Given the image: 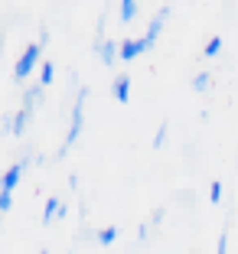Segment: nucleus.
<instances>
[{"mask_svg": "<svg viewBox=\"0 0 238 254\" xmlns=\"http://www.w3.org/2000/svg\"><path fill=\"white\" fill-rule=\"evenodd\" d=\"M46 43H49V33L43 30V33H39V39H36V43H30L26 49H23L20 62L13 65V78H16V82H23V78H30V72L39 65V56H43V46H46Z\"/></svg>", "mask_w": 238, "mask_h": 254, "instance_id": "f257e3e1", "label": "nucleus"}, {"mask_svg": "<svg viewBox=\"0 0 238 254\" xmlns=\"http://www.w3.org/2000/svg\"><path fill=\"white\" fill-rule=\"evenodd\" d=\"M85 98H88V88H82V91H79V98H75V105H72V118H69V134H66V140H62V147H59V157H66L69 150L75 147V140H79V134H82Z\"/></svg>", "mask_w": 238, "mask_h": 254, "instance_id": "f03ea898", "label": "nucleus"}, {"mask_svg": "<svg viewBox=\"0 0 238 254\" xmlns=\"http://www.w3.org/2000/svg\"><path fill=\"white\" fill-rule=\"evenodd\" d=\"M26 163L30 160H20V163H13L7 173H3V183H0V192H7V195H13V189H16V183H20V176H23V170H26Z\"/></svg>", "mask_w": 238, "mask_h": 254, "instance_id": "7ed1b4c3", "label": "nucleus"}, {"mask_svg": "<svg viewBox=\"0 0 238 254\" xmlns=\"http://www.w3.org/2000/svg\"><path fill=\"white\" fill-rule=\"evenodd\" d=\"M141 53H147V43L144 39H124L121 43V62H134Z\"/></svg>", "mask_w": 238, "mask_h": 254, "instance_id": "20e7f679", "label": "nucleus"}, {"mask_svg": "<svg viewBox=\"0 0 238 254\" xmlns=\"http://www.w3.org/2000/svg\"><path fill=\"white\" fill-rule=\"evenodd\" d=\"M166 16H170V10H160V13H157L154 16V20H150V26H147V36H144V43H147V49H150V46H154L157 43V36H160V30H163V23H166Z\"/></svg>", "mask_w": 238, "mask_h": 254, "instance_id": "39448f33", "label": "nucleus"}, {"mask_svg": "<svg viewBox=\"0 0 238 254\" xmlns=\"http://www.w3.org/2000/svg\"><path fill=\"white\" fill-rule=\"evenodd\" d=\"M98 53H101L104 65H111V62L121 59V43L118 39H108V43H98Z\"/></svg>", "mask_w": 238, "mask_h": 254, "instance_id": "423d86ee", "label": "nucleus"}, {"mask_svg": "<svg viewBox=\"0 0 238 254\" xmlns=\"http://www.w3.org/2000/svg\"><path fill=\"white\" fill-rule=\"evenodd\" d=\"M114 98H118L121 105L131 101V78H127V75H118V78H114Z\"/></svg>", "mask_w": 238, "mask_h": 254, "instance_id": "0eeeda50", "label": "nucleus"}, {"mask_svg": "<svg viewBox=\"0 0 238 254\" xmlns=\"http://www.w3.org/2000/svg\"><path fill=\"white\" fill-rule=\"evenodd\" d=\"M62 212H66V205L59 199H49L46 202V212H43V225H52L56 218H62Z\"/></svg>", "mask_w": 238, "mask_h": 254, "instance_id": "6e6552de", "label": "nucleus"}, {"mask_svg": "<svg viewBox=\"0 0 238 254\" xmlns=\"http://www.w3.org/2000/svg\"><path fill=\"white\" fill-rule=\"evenodd\" d=\"M33 111H26V108H20V111L13 114V137H20L23 130H26V121H30Z\"/></svg>", "mask_w": 238, "mask_h": 254, "instance_id": "1a4fd4ad", "label": "nucleus"}, {"mask_svg": "<svg viewBox=\"0 0 238 254\" xmlns=\"http://www.w3.org/2000/svg\"><path fill=\"white\" fill-rule=\"evenodd\" d=\"M43 88H46V85H33V88L23 95V108H26V111H33V105H36L39 98H43Z\"/></svg>", "mask_w": 238, "mask_h": 254, "instance_id": "9d476101", "label": "nucleus"}, {"mask_svg": "<svg viewBox=\"0 0 238 254\" xmlns=\"http://www.w3.org/2000/svg\"><path fill=\"white\" fill-rule=\"evenodd\" d=\"M219 49H222V36H212L206 46H202V56H206V59H216Z\"/></svg>", "mask_w": 238, "mask_h": 254, "instance_id": "9b49d317", "label": "nucleus"}, {"mask_svg": "<svg viewBox=\"0 0 238 254\" xmlns=\"http://www.w3.org/2000/svg\"><path fill=\"white\" fill-rule=\"evenodd\" d=\"M114 238H118V228L114 225H108V228L98 232V245H114Z\"/></svg>", "mask_w": 238, "mask_h": 254, "instance_id": "f8f14e48", "label": "nucleus"}, {"mask_svg": "<svg viewBox=\"0 0 238 254\" xmlns=\"http://www.w3.org/2000/svg\"><path fill=\"white\" fill-rule=\"evenodd\" d=\"M134 16H137V3H134V0H124V3H121V20L131 23Z\"/></svg>", "mask_w": 238, "mask_h": 254, "instance_id": "ddd939ff", "label": "nucleus"}, {"mask_svg": "<svg viewBox=\"0 0 238 254\" xmlns=\"http://www.w3.org/2000/svg\"><path fill=\"white\" fill-rule=\"evenodd\" d=\"M52 78H56L52 62H43V68H39V85H52Z\"/></svg>", "mask_w": 238, "mask_h": 254, "instance_id": "4468645a", "label": "nucleus"}, {"mask_svg": "<svg viewBox=\"0 0 238 254\" xmlns=\"http://www.w3.org/2000/svg\"><path fill=\"white\" fill-rule=\"evenodd\" d=\"M209 82H212V75H209V72H199V75L193 78V88H196V91H206Z\"/></svg>", "mask_w": 238, "mask_h": 254, "instance_id": "2eb2a0df", "label": "nucleus"}, {"mask_svg": "<svg viewBox=\"0 0 238 254\" xmlns=\"http://www.w3.org/2000/svg\"><path fill=\"white\" fill-rule=\"evenodd\" d=\"M166 143V124H160L157 127V134H154V150H160Z\"/></svg>", "mask_w": 238, "mask_h": 254, "instance_id": "dca6fc26", "label": "nucleus"}, {"mask_svg": "<svg viewBox=\"0 0 238 254\" xmlns=\"http://www.w3.org/2000/svg\"><path fill=\"white\" fill-rule=\"evenodd\" d=\"M219 199H222V183L216 180V183H212V186H209V202H212V205H216Z\"/></svg>", "mask_w": 238, "mask_h": 254, "instance_id": "f3484780", "label": "nucleus"}, {"mask_svg": "<svg viewBox=\"0 0 238 254\" xmlns=\"http://www.w3.org/2000/svg\"><path fill=\"white\" fill-rule=\"evenodd\" d=\"M10 205H13V195L0 192V212H3V215H7V212H10Z\"/></svg>", "mask_w": 238, "mask_h": 254, "instance_id": "a211bd4d", "label": "nucleus"}, {"mask_svg": "<svg viewBox=\"0 0 238 254\" xmlns=\"http://www.w3.org/2000/svg\"><path fill=\"white\" fill-rule=\"evenodd\" d=\"M216 254H229V235H219V245H216Z\"/></svg>", "mask_w": 238, "mask_h": 254, "instance_id": "6ab92c4d", "label": "nucleus"}]
</instances>
